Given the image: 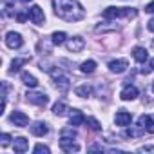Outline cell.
<instances>
[{"label":"cell","mask_w":154,"mask_h":154,"mask_svg":"<svg viewBox=\"0 0 154 154\" xmlns=\"http://www.w3.org/2000/svg\"><path fill=\"white\" fill-rule=\"evenodd\" d=\"M80 71H82V72H85V74L94 72V71H96V62H94V60H85V62L80 65Z\"/></svg>","instance_id":"obj_20"},{"label":"cell","mask_w":154,"mask_h":154,"mask_svg":"<svg viewBox=\"0 0 154 154\" xmlns=\"http://www.w3.org/2000/svg\"><path fill=\"white\" fill-rule=\"evenodd\" d=\"M120 98H122V100H125V102H129V100H136V98H138V89H136V85L127 84V85L122 89Z\"/></svg>","instance_id":"obj_10"},{"label":"cell","mask_w":154,"mask_h":154,"mask_svg":"<svg viewBox=\"0 0 154 154\" xmlns=\"http://www.w3.org/2000/svg\"><path fill=\"white\" fill-rule=\"evenodd\" d=\"M84 122H85V116H84L80 111H76V109H74V111L71 112V116H69V123H71L72 127H78V125H82Z\"/></svg>","instance_id":"obj_17"},{"label":"cell","mask_w":154,"mask_h":154,"mask_svg":"<svg viewBox=\"0 0 154 154\" xmlns=\"http://www.w3.org/2000/svg\"><path fill=\"white\" fill-rule=\"evenodd\" d=\"M152 93H154V84H152Z\"/></svg>","instance_id":"obj_36"},{"label":"cell","mask_w":154,"mask_h":154,"mask_svg":"<svg viewBox=\"0 0 154 154\" xmlns=\"http://www.w3.org/2000/svg\"><path fill=\"white\" fill-rule=\"evenodd\" d=\"M49 152H51L49 147H45V145H42V143L35 145V154H49Z\"/></svg>","instance_id":"obj_27"},{"label":"cell","mask_w":154,"mask_h":154,"mask_svg":"<svg viewBox=\"0 0 154 154\" xmlns=\"http://www.w3.org/2000/svg\"><path fill=\"white\" fill-rule=\"evenodd\" d=\"M149 31H154V18H150V22H149Z\"/></svg>","instance_id":"obj_33"},{"label":"cell","mask_w":154,"mask_h":154,"mask_svg":"<svg viewBox=\"0 0 154 154\" xmlns=\"http://www.w3.org/2000/svg\"><path fill=\"white\" fill-rule=\"evenodd\" d=\"M84 47H85V42H84L82 36H72V38L67 40V49L71 53H80Z\"/></svg>","instance_id":"obj_9"},{"label":"cell","mask_w":154,"mask_h":154,"mask_svg":"<svg viewBox=\"0 0 154 154\" xmlns=\"http://www.w3.org/2000/svg\"><path fill=\"white\" fill-rule=\"evenodd\" d=\"M9 141H11V136H9L8 132H4L2 136H0V145H2V147H8Z\"/></svg>","instance_id":"obj_28"},{"label":"cell","mask_w":154,"mask_h":154,"mask_svg":"<svg viewBox=\"0 0 154 154\" xmlns=\"http://www.w3.org/2000/svg\"><path fill=\"white\" fill-rule=\"evenodd\" d=\"M60 149L63 152H78L80 150V145L74 143L72 140H60Z\"/></svg>","instance_id":"obj_14"},{"label":"cell","mask_w":154,"mask_h":154,"mask_svg":"<svg viewBox=\"0 0 154 154\" xmlns=\"http://www.w3.org/2000/svg\"><path fill=\"white\" fill-rule=\"evenodd\" d=\"M54 15L65 22H78L84 18V8L78 0H53Z\"/></svg>","instance_id":"obj_1"},{"label":"cell","mask_w":154,"mask_h":154,"mask_svg":"<svg viewBox=\"0 0 154 154\" xmlns=\"http://www.w3.org/2000/svg\"><path fill=\"white\" fill-rule=\"evenodd\" d=\"M114 122H116V125H120V127H127V125H131L132 116H131V112H127V111H118L116 116H114Z\"/></svg>","instance_id":"obj_12"},{"label":"cell","mask_w":154,"mask_h":154,"mask_svg":"<svg viewBox=\"0 0 154 154\" xmlns=\"http://www.w3.org/2000/svg\"><path fill=\"white\" fill-rule=\"evenodd\" d=\"M51 76L54 78L56 87H58L60 91H67V89H69V76L63 74L62 69H53V71H51Z\"/></svg>","instance_id":"obj_3"},{"label":"cell","mask_w":154,"mask_h":154,"mask_svg":"<svg viewBox=\"0 0 154 154\" xmlns=\"http://www.w3.org/2000/svg\"><path fill=\"white\" fill-rule=\"evenodd\" d=\"M141 132H143V129L138 125V129H127V131H125V136H127V138H138Z\"/></svg>","instance_id":"obj_26"},{"label":"cell","mask_w":154,"mask_h":154,"mask_svg":"<svg viewBox=\"0 0 154 154\" xmlns=\"http://www.w3.org/2000/svg\"><path fill=\"white\" fill-rule=\"evenodd\" d=\"M9 120H11V123L17 125V127H27V125H29L27 114H24V112H20V111H13V114L9 116Z\"/></svg>","instance_id":"obj_8"},{"label":"cell","mask_w":154,"mask_h":154,"mask_svg":"<svg viewBox=\"0 0 154 154\" xmlns=\"http://www.w3.org/2000/svg\"><path fill=\"white\" fill-rule=\"evenodd\" d=\"M138 125H140L145 132L154 134V114H141L140 120H138Z\"/></svg>","instance_id":"obj_7"},{"label":"cell","mask_w":154,"mask_h":154,"mask_svg":"<svg viewBox=\"0 0 154 154\" xmlns=\"http://www.w3.org/2000/svg\"><path fill=\"white\" fill-rule=\"evenodd\" d=\"M27 102L33 103V105H38V107H45L49 103V96L44 94V93H27L26 94Z\"/></svg>","instance_id":"obj_4"},{"label":"cell","mask_w":154,"mask_h":154,"mask_svg":"<svg viewBox=\"0 0 154 154\" xmlns=\"http://www.w3.org/2000/svg\"><path fill=\"white\" fill-rule=\"evenodd\" d=\"M138 15V11L134 8H107L103 11V18L111 20V18H134Z\"/></svg>","instance_id":"obj_2"},{"label":"cell","mask_w":154,"mask_h":154,"mask_svg":"<svg viewBox=\"0 0 154 154\" xmlns=\"http://www.w3.org/2000/svg\"><path fill=\"white\" fill-rule=\"evenodd\" d=\"M67 111H69V109H67V105H65L63 102H56V103L53 105V112H54L56 116H63Z\"/></svg>","instance_id":"obj_22"},{"label":"cell","mask_w":154,"mask_h":154,"mask_svg":"<svg viewBox=\"0 0 154 154\" xmlns=\"http://www.w3.org/2000/svg\"><path fill=\"white\" fill-rule=\"evenodd\" d=\"M65 38H67V35L63 33V31H56V33H53V36H51V42L54 44V45H60V44H63L65 42Z\"/></svg>","instance_id":"obj_23"},{"label":"cell","mask_w":154,"mask_h":154,"mask_svg":"<svg viewBox=\"0 0 154 154\" xmlns=\"http://www.w3.org/2000/svg\"><path fill=\"white\" fill-rule=\"evenodd\" d=\"M22 44H24V40H22V36H20L18 33L9 31V33L6 35V45H8L9 49H20Z\"/></svg>","instance_id":"obj_6"},{"label":"cell","mask_w":154,"mask_h":154,"mask_svg":"<svg viewBox=\"0 0 154 154\" xmlns=\"http://www.w3.org/2000/svg\"><path fill=\"white\" fill-rule=\"evenodd\" d=\"M27 62H29V58L13 60V62H11V69H9V72H15V71H18V69H20V65H24V63H27Z\"/></svg>","instance_id":"obj_25"},{"label":"cell","mask_w":154,"mask_h":154,"mask_svg":"<svg viewBox=\"0 0 154 154\" xmlns=\"http://www.w3.org/2000/svg\"><path fill=\"white\" fill-rule=\"evenodd\" d=\"M150 67H152V71H154V58L150 60Z\"/></svg>","instance_id":"obj_34"},{"label":"cell","mask_w":154,"mask_h":154,"mask_svg":"<svg viewBox=\"0 0 154 154\" xmlns=\"http://www.w3.org/2000/svg\"><path fill=\"white\" fill-rule=\"evenodd\" d=\"M47 132H49V127L44 122H36L31 125V134H35V136H45Z\"/></svg>","instance_id":"obj_13"},{"label":"cell","mask_w":154,"mask_h":154,"mask_svg":"<svg viewBox=\"0 0 154 154\" xmlns=\"http://www.w3.org/2000/svg\"><path fill=\"white\" fill-rule=\"evenodd\" d=\"M76 96H80V98H89L91 94H93V87L91 85H87V84H84V85H78L76 87Z\"/></svg>","instance_id":"obj_19"},{"label":"cell","mask_w":154,"mask_h":154,"mask_svg":"<svg viewBox=\"0 0 154 154\" xmlns=\"http://www.w3.org/2000/svg\"><path fill=\"white\" fill-rule=\"evenodd\" d=\"M26 18H27L26 13H18V15H17V20H18V22H26Z\"/></svg>","instance_id":"obj_31"},{"label":"cell","mask_w":154,"mask_h":154,"mask_svg":"<svg viewBox=\"0 0 154 154\" xmlns=\"http://www.w3.org/2000/svg\"><path fill=\"white\" fill-rule=\"evenodd\" d=\"M127 67H129V63H127V60H123V58L109 62V71H111V72H116V74L125 72V71H127Z\"/></svg>","instance_id":"obj_11"},{"label":"cell","mask_w":154,"mask_h":154,"mask_svg":"<svg viewBox=\"0 0 154 154\" xmlns=\"http://www.w3.org/2000/svg\"><path fill=\"white\" fill-rule=\"evenodd\" d=\"M145 11H147V13H154V0H152V2H149V4L145 6Z\"/></svg>","instance_id":"obj_30"},{"label":"cell","mask_w":154,"mask_h":154,"mask_svg":"<svg viewBox=\"0 0 154 154\" xmlns=\"http://www.w3.org/2000/svg\"><path fill=\"white\" fill-rule=\"evenodd\" d=\"M132 56H134V60L136 62H140V63H145L147 62V58H149V53H147V49L145 47H134L132 49Z\"/></svg>","instance_id":"obj_15"},{"label":"cell","mask_w":154,"mask_h":154,"mask_svg":"<svg viewBox=\"0 0 154 154\" xmlns=\"http://www.w3.org/2000/svg\"><path fill=\"white\" fill-rule=\"evenodd\" d=\"M27 15H29L31 22L36 24V26H42L44 20H45V15H44V11H42L40 6H33V8H29V9H27Z\"/></svg>","instance_id":"obj_5"},{"label":"cell","mask_w":154,"mask_h":154,"mask_svg":"<svg viewBox=\"0 0 154 154\" xmlns=\"http://www.w3.org/2000/svg\"><path fill=\"white\" fill-rule=\"evenodd\" d=\"M89 150H103V147H102V145H91Z\"/></svg>","instance_id":"obj_32"},{"label":"cell","mask_w":154,"mask_h":154,"mask_svg":"<svg viewBox=\"0 0 154 154\" xmlns=\"http://www.w3.org/2000/svg\"><path fill=\"white\" fill-rule=\"evenodd\" d=\"M138 152H154V145H147V147H140Z\"/></svg>","instance_id":"obj_29"},{"label":"cell","mask_w":154,"mask_h":154,"mask_svg":"<svg viewBox=\"0 0 154 154\" xmlns=\"http://www.w3.org/2000/svg\"><path fill=\"white\" fill-rule=\"evenodd\" d=\"M76 136V129L71 125V127H63L62 131H60V140H74Z\"/></svg>","instance_id":"obj_18"},{"label":"cell","mask_w":154,"mask_h":154,"mask_svg":"<svg viewBox=\"0 0 154 154\" xmlns=\"http://www.w3.org/2000/svg\"><path fill=\"white\" fill-rule=\"evenodd\" d=\"M22 82H24L26 85H29V87H36V85H38V80L35 78L33 74H29L27 71H24V72H22Z\"/></svg>","instance_id":"obj_21"},{"label":"cell","mask_w":154,"mask_h":154,"mask_svg":"<svg viewBox=\"0 0 154 154\" xmlns=\"http://www.w3.org/2000/svg\"><path fill=\"white\" fill-rule=\"evenodd\" d=\"M85 123H87V127H89L91 131H94V132H98V131L102 129V125H100V122H98L96 118H93V116H89V118H85Z\"/></svg>","instance_id":"obj_24"},{"label":"cell","mask_w":154,"mask_h":154,"mask_svg":"<svg viewBox=\"0 0 154 154\" xmlns=\"http://www.w3.org/2000/svg\"><path fill=\"white\" fill-rule=\"evenodd\" d=\"M13 147H15V152L22 154V152H26V150L29 149V143H27V140H26L24 136H18V138H15V143H13Z\"/></svg>","instance_id":"obj_16"},{"label":"cell","mask_w":154,"mask_h":154,"mask_svg":"<svg viewBox=\"0 0 154 154\" xmlns=\"http://www.w3.org/2000/svg\"><path fill=\"white\" fill-rule=\"evenodd\" d=\"M22 2H31V0H22Z\"/></svg>","instance_id":"obj_35"}]
</instances>
